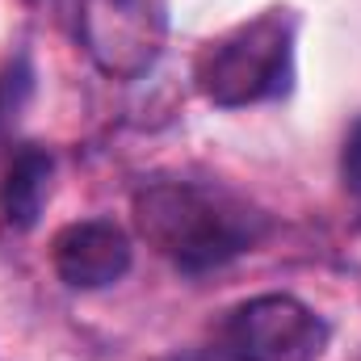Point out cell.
Returning a JSON list of instances; mask_svg holds the SVG:
<instances>
[{
	"label": "cell",
	"instance_id": "8",
	"mask_svg": "<svg viewBox=\"0 0 361 361\" xmlns=\"http://www.w3.org/2000/svg\"><path fill=\"white\" fill-rule=\"evenodd\" d=\"M341 169H345L349 193L361 197V118L353 122V130H349V139H345V160H341Z\"/></svg>",
	"mask_w": 361,
	"mask_h": 361
},
{
	"label": "cell",
	"instance_id": "4",
	"mask_svg": "<svg viewBox=\"0 0 361 361\" xmlns=\"http://www.w3.org/2000/svg\"><path fill=\"white\" fill-rule=\"evenodd\" d=\"M80 47L109 80H139L169 42V0H80Z\"/></svg>",
	"mask_w": 361,
	"mask_h": 361
},
{
	"label": "cell",
	"instance_id": "7",
	"mask_svg": "<svg viewBox=\"0 0 361 361\" xmlns=\"http://www.w3.org/2000/svg\"><path fill=\"white\" fill-rule=\"evenodd\" d=\"M30 89H34V72H30V59L17 55L0 68V143L8 139L13 122L21 118L25 101H30Z\"/></svg>",
	"mask_w": 361,
	"mask_h": 361
},
{
	"label": "cell",
	"instance_id": "2",
	"mask_svg": "<svg viewBox=\"0 0 361 361\" xmlns=\"http://www.w3.org/2000/svg\"><path fill=\"white\" fill-rule=\"evenodd\" d=\"M294 30L298 25L290 8H265L210 38L193 59L202 97L223 109L281 97L294 80Z\"/></svg>",
	"mask_w": 361,
	"mask_h": 361
},
{
	"label": "cell",
	"instance_id": "1",
	"mask_svg": "<svg viewBox=\"0 0 361 361\" xmlns=\"http://www.w3.org/2000/svg\"><path fill=\"white\" fill-rule=\"evenodd\" d=\"M135 227L177 269L206 273L252 252L265 240L269 219L219 185L156 180L135 193Z\"/></svg>",
	"mask_w": 361,
	"mask_h": 361
},
{
	"label": "cell",
	"instance_id": "3",
	"mask_svg": "<svg viewBox=\"0 0 361 361\" xmlns=\"http://www.w3.org/2000/svg\"><path fill=\"white\" fill-rule=\"evenodd\" d=\"M328 341V319L294 294L248 298L214 328V353L223 361H319Z\"/></svg>",
	"mask_w": 361,
	"mask_h": 361
},
{
	"label": "cell",
	"instance_id": "6",
	"mask_svg": "<svg viewBox=\"0 0 361 361\" xmlns=\"http://www.w3.org/2000/svg\"><path fill=\"white\" fill-rule=\"evenodd\" d=\"M51 173H55V160L47 147H17V156L8 160V173L0 180V214L13 231H30L47 206V193H51Z\"/></svg>",
	"mask_w": 361,
	"mask_h": 361
},
{
	"label": "cell",
	"instance_id": "5",
	"mask_svg": "<svg viewBox=\"0 0 361 361\" xmlns=\"http://www.w3.org/2000/svg\"><path fill=\"white\" fill-rule=\"evenodd\" d=\"M51 265L72 290H101L122 281L130 269V240L109 219L68 223L51 240Z\"/></svg>",
	"mask_w": 361,
	"mask_h": 361
}]
</instances>
